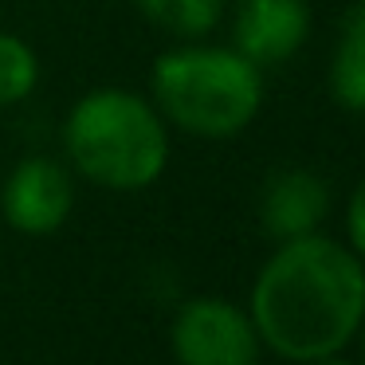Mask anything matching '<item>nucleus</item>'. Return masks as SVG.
<instances>
[{"label": "nucleus", "mask_w": 365, "mask_h": 365, "mask_svg": "<svg viewBox=\"0 0 365 365\" xmlns=\"http://www.w3.org/2000/svg\"><path fill=\"white\" fill-rule=\"evenodd\" d=\"M247 318L283 361L346 354L365 322V263L322 232L283 240L255 275Z\"/></svg>", "instance_id": "f257e3e1"}, {"label": "nucleus", "mask_w": 365, "mask_h": 365, "mask_svg": "<svg viewBox=\"0 0 365 365\" xmlns=\"http://www.w3.org/2000/svg\"><path fill=\"white\" fill-rule=\"evenodd\" d=\"M63 150L79 177L110 192H142L165 177L169 122L145 95L126 87H95L63 122Z\"/></svg>", "instance_id": "f03ea898"}, {"label": "nucleus", "mask_w": 365, "mask_h": 365, "mask_svg": "<svg viewBox=\"0 0 365 365\" xmlns=\"http://www.w3.org/2000/svg\"><path fill=\"white\" fill-rule=\"evenodd\" d=\"M263 67L216 43L169 48L150 67V103L169 126L200 142L244 134L263 110Z\"/></svg>", "instance_id": "7ed1b4c3"}, {"label": "nucleus", "mask_w": 365, "mask_h": 365, "mask_svg": "<svg viewBox=\"0 0 365 365\" xmlns=\"http://www.w3.org/2000/svg\"><path fill=\"white\" fill-rule=\"evenodd\" d=\"M169 346L177 365H259L263 341L247 318V307L197 294L177 307Z\"/></svg>", "instance_id": "20e7f679"}, {"label": "nucleus", "mask_w": 365, "mask_h": 365, "mask_svg": "<svg viewBox=\"0 0 365 365\" xmlns=\"http://www.w3.org/2000/svg\"><path fill=\"white\" fill-rule=\"evenodd\" d=\"M75 212L71 169L56 158H24L0 185V216L20 236H56Z\"/></svg>", "instance_id": "39448f33"}, {"label": "nucleus", "mask_w": 365, "mask_h": 365, "mask_svg": "<svg viewBox=\"0 0 365 365\" xmlns=\"http://www.w3.org/2000/svg\"><path fill=\"white\" fill-rule=\"evenodd\" d=\"M232 40L259 67L287 63L310 40V0H236Z\"/></svg>", "instance_id": "423d86ee"}, {"label": "nucleus", "mask_w": 365, "mask_h": 365, "mask_svg": "<svg viewBox=\"0 0 365 365\" xmlns=\"http://www.w3.org/2000/svg\"><path fill=\"white\" fill-rule=\"evenodd\" d=\"M326 212H330V185L310 169H275L259 189V224L279 244L318 232Z\"/></svg>", "instance_id": "0eeeda50"}, {"label": "nucleus", "mask_w": 365, "mask_h": 365, "mask_svg": "<svg viewBox=\"0 0 365 365\" xmlns=\"http://www.w3.org/2000/svg\"><path fill=\"white\" fill-rule=\"evenodd\" d=\"M326 87L346 114H365V0H354L338 20Z\"/></svg>", "instance_id": "6e6552de"}, {"label": "nucleus", "mask_w": 365, "mask_h": 365, "mask_svg": "<svg viewBox=\"0 0 365 365\" xmlns=\"http://www.w3.org/2000/svg\"><path fill=\"white\" fill-rule=\"evenodd\" d=\"M138 12L177 40H205L224 20L228 0H134Z\"/></svg>", "instance_id": "1a4fd4ad"}, {"label": "nucleus", "mask_w": 365, "mask_h": 365, "mask_svg": "<svg viewBox=\"0 0 365 365\" xmlns=\"http://www.w3.org/2000/svg\"><path fill=\"white\" fill-rule=\"evenodd\" d=\"M40 87V56L16 32H0V106H16Z\"/></svg>", "instance_id": "9d476101"}, {"label": "nucleus", "mask_w": 365, "mask_h": 365, "mask_svg": "<svg viewBox=\"0 0 365 365\" xmlns=\"http://www.w3.org/2000/svg\"><path fill=\"white\" fill-rule=\"evenodd\" d=\"M346 244L365 263V177L354 185V192L346 200Z\"/></svg>", "instance_id": "9b49d317"}, {"label": "nucleus", "mask_w": 365, "mask_h": 365, "mask_svg": "<svg viewBox=\"0 0 365 365\" xmlns=\"http://www.w3.org/2000/svg\"><path fill=\"white\" fill-rule=\"evenodd\" d=\"M302 365H361L354 357H341V354H330V357H318V361H302Z\"/></svg>", "instance_id": "f8f14e48"}, {"label": "nucleus", "mask_w": 365, "mask_h": 365, "mask_svg": "<svg viewBox=\"0 0 365 365\" xmlns=\"http://www.w3.org/2000/svg\"><path fill=\"white\" fill-rule=\"evenodd\" d=\"M354 341H357V361L365 365V322L357 326V334H354Z\"/></svg>", "instance_id": "ddd939ff"}]
</instances>
